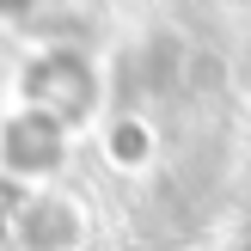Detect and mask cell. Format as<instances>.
Listing matches in <instances>:
<instances>
[{"instance_id":"6da1fadb","label":"cell","mask_w":251,"mask_h":251,"mask_svg":"<svg viewBox=\"0 0 251 251\" xmlns=\"http://www.w3.org/2000/svg\"><path fill=\"white\" fill-rule=\"evenodd\" d=\"M68 153H74V129L61 117L37 104H19L12 117H0V172L25 190L37 184H55L68 172Z\"/></svg>"},{"instance_id":"7a4b0ae2","label":"cell","mask_w":251,"mask_h":251,"mask_svg":"<svg viewBox=\"0 0 251 251\" xmlns=\"http://www.w3.org/2000/svg\"><path fill=\"white\" fill-rule=\"evenodd\" d=\"M92 221H86V202L55 184H37L12 202L6 215V245L12 251H80Z\"/></svg>"},{"instance_id":"3957f363","label":"cell","mask_w":251,"mask_h":251,"mask_svg":"<svg viewBox=\"0 0 251 251\" xmlns=\"http://www.w3.org/2000/svg\"><path fill=\"white\" fill-rule=\"evenodd\" d=\"M25 104L61 117L68 129H86V123L98 117V74H92V61H80L74 49L37 55L31 68H25Z\"/></svg>"},{"instance_id":"277c9868","label":"cell","mask_w":251,"mask_h":251,"mask_svg":"<svg viewBox=\"0 0 251 251\" xmlns=\"http://www.w3.org/2000/svg\"><path fill=\"white\" fill-rule=\"evenodd\" d=\"M153 153H159V135H153V123H141V117H117L104 129V159L117 172H147L153 166Z\"/></svg>"},{"instance_id":"5b68a950","label":"cell","mask_w":251,"mask_h":251,"mask_svg":"<svg viewBox=\"0 0 251 251\" xmlns=\"http://www.w3.org/2000/svg\"><path fill=\"white\" fill-rule=\"evenodd\" d=\"M31 0H0V19H12V12H25Z\"/></svg>"}]
</instances>
